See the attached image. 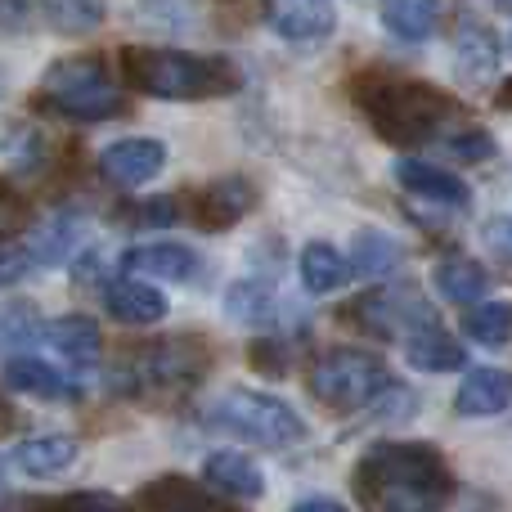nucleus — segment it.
<instances>
[{"instance_id": "nucleus-7", "label": "nucleus", "mask_w": 512, "mask_h": 512, "mask_svg": "<svg viewBox=\"0 0 512 512\" xmlns=\"http://www.w3.org/2000/svg\"><path fill=\"white\" fill-rule=\"evenodd\" d=\"M355 315H360L364 328H373V333H382V337H409V333H418V328L436 324L432 306H427L414 288L373 292V297H364L360 306H355Z\"/></svg>"}, {"instance_id": "nucleus-9", "label": "nucleus", "mask_w": 512, "mask_h": 512, "mask_svg": "<svg viewBox=\"0 0 512 512\" xmlns=\"http://www.w3.org/2000/svg\"><path fill=\"white\" fill-rule=\"evenodd\" d=\"M203 346L185 342V337H176V342H158V346H144L140 355V378L149 382V387H185V382H194L198 373H203Z\"/></svg>"}, {"instance_id": "nucleus-22", "label": "nucleus", "mask_w": 512, "mask_h": 512, "mask_svg": "<svg viewBox=\"0 0 512 512\" xmlns=\"http://www.w3.org/2000/svg\"><path fill=\"white\" fill-rule=\"evenodd\" d=\"M45 337H50V346L59 355H68L72 364H95L99 360V328L90 315H63L54 319L50 328H45Z\"/></svg>"}, {"instance_id": "nucleus-29", "label": "nucleus", "mask_w": 512, "mask_h": 512, "mask_svg": "<svg viewBox=\"0 0 512 512\" xmlns=\"http://www.w3.org/2000/svg\"><path fill=\"white\" fill-rule=\"evenodd\" d=\"M463 333L481 346H504L512 337V306L508 301H486V306H472L463 315Z\"/></svg>"}, {"instance_id": "nucleus-1", "label": "nucleus", "mask_w": 512, "mask_h": 512, "mask_svg": "<svg viewBox=\"0 0 512 512\" xmlns=\"http://www.w3.org/2000/svg\"><path fill=\"white\" fill-rule=\"evenodd\" d=\"M355 499L364 512H441L450 504V472L432 445H373L355 468Z\"/></svg>"}, {"instance_id": "nucleus-38", "label": "nucleus", "mask_w": 512, "mask_h": 512, "mask_svg": "<svg viewBox=\"0 0 512 512\" xmlns=\"http://www.w3.org/2000/svg\"><path fill=\"white\" fill-rule=\"evenodd\" d=\"M59 512H126V508L113 504V499H104V495H77V499H68Z\"/></svg>"}, {"instance_id": "nucleus-33", "label": "nucleus", "mask_w": 512, "mask_h": 512, "mask_svg": "<svg viewBox=\"0 0 512 512\" xmlns=\"http://www.w3.org/2000/svg\"><path fill=\"white\" fill-rule=\"evenodd\" d=\"M445 149H450L459 162H486L490 153H495V140H490V135H481V131H468V135H450V140H445Z\"/></svg>"}, {"instance_id": "nucleus-25", "label": "nucleus", "mask_w": 512, "mask_h": 512, "mask_svg": "<svg viewBox=\"0 0 512 512\" xmlns=\"http://www.w3.org/2000/svg\"><path fill=\"white\" fill-rule=\"evenodd\" d=\"M36 14L63 36H86L104 23V0H36Z\"/></svg>"}, {"instance_id": "nucleus-17", "label": "nucleus", "mask_w": 512, "mask_h": 512, "mask_svg": "<svg viewBox=\"0 0 512 512\" xmlns=\"http://www.w3.org/2000/svg\"><path fill=\"white\" fill-rule=\"evenodd\" d=\"M512 405V373L508 369H472L463 378L459 396H454V409L463 418H490L504 414Z\"/></svg>"}, {"instance_id": "nucleus-3", "label": "nucleus", "mask_w": 512, "mask_h": 512, "mask_svg": "<svg viewBox=\"0 0 512 512\" xmlns=\"http://www.w3.org/2000/svg\"><path fill=\"white\" fill-rule=\"evenodd\" d=\"M122 77L153 99H221L239 90V68L216 54H185L162 45H126Z\"/></svg>"}, {"instance_id": "nucleus-16", "label": "nucleus", "mask_w": 512, "mask_h": 512, "mask_svg": "<svg viewBox=\"0 0 512 512\" xmlns=\"http://www.w3.org/2000/svg\"><path fill=\"white\" fill-rule=\"evenodd\" d=\"M122 265L144 279H167V283H189L198 274V256L185 243H144L122 256Z\"/></svg>"}, {"instance_id": "nucleus-21", "label": "nucleus", "mask_w": 512, "mask_h": 512, "mask_svg": "<svg viewBox=\"0 0 512 512\" xmlns=\"http://www.w3.org/2000/svg\"><path fill=\"white\" fill-rule=\"evenodd\" d=\"M436 288H441L445 301H459V306H472V301L486 297L490 288V274L486 265H477L472 256H445L441 265H436Z\"/></svg>"}, {"instance_id": "nucleus-32", "label": "nucleus", "mask_w": 512, "mask_h": 512, "mask_svg": "<svg viewBox=\"0 0 512 512\" xmlns=\"http://www.w3.org/2000/svg\"><path fill=\"white\" fill-rule=\"evenodd\" d=\"M0 144H5L9 162H23V167H36V162H41V153H45L41 135H36L32 126H14V131H9Z\"/></svg>"}, {"instance_id": "nucleus-34", "label": "nucleus", "mask_w": 512, "mask_h": 512, "mask_svg": "<svg viewBox=\"0 0 512 512\" xmlns=\"http://www.w3.org/2000/svg\"><path fill=\"white\" fill-rule=\"evenodd\" d=\"M36 23V0H0V32H27Z\"/></svg>"}, {"instance_id": "nucleus-36", "label": "nucleus", "mask_w": 512, "mask_h": 512, "mask_svg": "<svg viewBox=\"0 0 512 512\" xmlns=\"http://www.w3.org/2000/svg\"><path fill=\"white\" fill-rule=\"evenodd\" d=\"M32 265H36V256L27 252V248H9V252H0V288H5V283H18L27 270H32Z\"/></svg>"}, {"instance_id": "nucleus-10", "label": "nucleus", "mask_w": 512, "mask_h": 512, "mask_svg": "<svg viewBox=\"0 0 512 512\" xmlns=\"http://www.w3.org/2000/svg\"><path fill=\"white\" fill-rule=\"evenodd\" d=\"M270 27L283 36V41H297V45H315L333 32L337 14H333V0H270Z\"/></svg>"}, {"instance_id": "nucleus-12", "label": "nucleus", "mask_w": 512, "mask_h": 512, "mask_svg": "<svg viewBox=\"0 0 512 512\" xmlns=\"http://www.w3.org/2000/svg\"><path fill=\"white\" fill-rule=\"evenodd\" d=\"M256 207V189L252 180L243 176H225V180H212V185L198 194L194 203V216L203 230H230L234 221H243Z\"/></svg>"}, {"instance_id": "nucleus-11", "label": "nucleus", "mask_w": 512, "mask_h": 512, "mask_svg": "<svg viewBox=\"0 0 512 512\" xmlns=\"http://www.w3.org/2000/svg\"><path fill=\"white\" fill-rule=\"evenodd\" d=\"M396 180H400V185H405L414 198H427V203H436V207H454V212H463V207L472 203V189L463 185L454 171L432 167V162L400 158V162H396Z\"/></svg>"}, {"instance_id": "nucleus-41", "label": "nucleus", "mask_w": 512, "mask_h": 512, "mask_svg": "<svg viewBox=\"0 0 512 512\" xmlns=\"http://www.w3.org/2000/svg\"><path fill=\"white\" fill-rule=\"evenodd\" d=\"M0 90H5V77H0Z\"/></svg>"}, {"instance_id": "nucleus-20", "label": "nucleus", "mask_w": 512, "mask_h": 512, "mask_svg": "<svg viewBox=\"0 0 512 512\" xmlns=\"http://www.w3.org/2000/svg\"><path fill=\"white\" fill-rule=\"evenodd\" d=\"M378 14H382V27H387L396 41L418 45L441 23V0H382Z\"/></svg>"}, {"instance_id": "nucleus-23", "label": "nucleus", "mask_w": 512, "mask_h": 512, "mask_svg": "<svg viewBox=\"0 0 512 512\" xmlns=\"http://www.w3.org/2000/svg\"><path fill=\"white\" fill-rule=\"evenodd\" d=\"M346 274H351V265L342 261V252L333 243H306V252H301V283H306V292L328 297V292H337L346 283Z\"/></svg>"}, {"instance_id": "nucleus-31", "label": "nucleus", "mask_w": 512, "mask_h": 512, "mask_svg": "<svg viewBox=\"0 0 512 512\" xmlns=\"http://www.w3.org/2000/svg\"><path fill=\"white\" fill-rule=\"evenodd\" d=\"M77 239H81V221L72 212H63V216H54L41 234H36V243L27 252H32L36 261H63V256L77 248Z\"/></svg>"}, {"instance_id": "nucleus-40", "label": "nucleus", "mask_w": 512, "mask_h": 512, "mask_svg": "<svg viewBox=\"0 0 512 512\" xmlns=\"http://www.w3.org/2000/svg\"><path fill=\"white\" fill-rule=\"evenodd\" d=\"M499 9H504V14H512V0H499Z\"/></svg>"}, {"instance_id": "nucleus-37", "label": "nucleus", "mask_w": 512, "mask_h": 512, "mask_svg": "<svg viewBox=\"0 0 512 512\" xmlns=\"http://www.w3.org/2000/svg\"><path fill=\"white\" fill-rule=\"evenodd\" d=\"M486 243L499 256H508V261H512V216H499V221L486 225Z\"/></svg>"}, {"instance_id": "nucleus-26", "label": "nucleus", "mask_w": 512, "mask_h": 512, "mask_svg": "<svg viewBox=\"0 0 512 512\" xmlns=\"http://www.w3.org/2000/svg\"><path fill=\"white\" fill-rule=\"evenodd\" d=\"M454 63H459V77L477 86V81L495 77V63H499V41L486 32V27H463V36H459V50H454Z\"/></svg>"}, {"instance_id": "nucleus-28", "label": "nucleus", "mask_w": 512, "mask_h": 512, "mask_svg": "<svg viewBox=\"0 0 512 512\" xmlns=\"http://www.w3.org/2000/svg\"><path fill=\"white\" fill-rule=\"evenodd\" d=\"M225 310L239 324H270L274 319V288L261 279H243L225 292Z\"/></svg>"}, {"instance_id": "nucleus-2", "label": "nucleus", "mask_w": 512, "mask_h": 512, "mask_svg": "<svg viewBox=\"0 0 512 512\" xmlns=\"http://www.w3.org/2000/svg\"><path fill=\"white\" fill-rule=\"evenodd\" d=\"M351 99L364 122L391 144H423L454 117V99L432 81L373 68L351 81Z\"/></svg>"}, {"instance_id": "nucleus-5", "label": "nucleus", "mask_w": 512, "mask_h": 512, "mask_svg": "<svg viewBox=\"0 0 512 512\" xmlns=\"http://www.w3.org/2000/svg\"><path fill=\"white\" fill-rule=\"evenodd\" d=\"M212 418L225 432L243 436L252 445H265V450H283V445H297L306 436V423L297 418V409L279 396H265V391H230V396L216 400Z\"/></svg>"}, {"instance_id": "nucleus-35", "label": "nucleus", "mask_w": 512, "mask_h": 512, "mask_svg": "<svg viewBox=\"0 0 512 512\" xmlns=\"http://www.w3.org/2000/svg\"><path fill=\"white\" fill-rule=\"evenodd\" d=\"M23 198L14 194L9 185H0V239H9V234H18V225H23Z\"/></svg>"}, {"instance_id": "nucleus-24", "label": "nucleus", "mask_w": 512, "mask_h": 512, "mask_svg": "<svg viewBox=\"0 0 512 512\" xmlns=\"http://www.w3.org/2000/svg\"><path fill=\"white\" fill-rule=\"evenodd\" d=\"M207 481H212L216 490H225V495H239V499H261V472H256L252 459H243V454H230V450H216L212 459H207Z\"/></svg>"}, {"instance_id": "nucleus-39", "label": "nucleus", "mask_w": 512, "mask_h": 512, "mask_svg": "<svg viewBox=\"0 0 512 512\" xmlns=\"http://www.w3.org/2000/svg\"><path fill=\"white\" fill-rule=\"evenodd\" d=\"M292 512H346V508L337 504V499H301Z\"/></svg>"}, {"instance_id": "nucleus-13", "label": "nucleus", "mask_w": 512, "mask_h": 512, "mask_svg": "<svg viewBox=\"0 0 512 512\" xmlns=\"http://www.w3.org/2000/svg\"><path fill=\"white\" fill-rule=\"evenodd\" d=\"M5 387L18 391V396H36V400H59V405H68V400H77V382L63 378L59 369H50L45 360H32V355H14V360L5 364Z\"/></svg>"}, {"instance_id": "nucleus-15", "label": "nucleus", "mask_w": 512, "mask_h": 512, "mask_svg": "<svg viewBox=\"0 0 512 512\" xmlns=\"http://www.w3.org/2000/svg\"><path fill=\"white\" fill-rule=\"evenodd\" d=\"M104 310L117 319V324L144 328V324H158V319L167 315V297L140 279H117L104 288Z\"/></svg>"}, {"instance_id": "nucleus-19", "label": "nucleus", "mask_w": 512, "mask_h": 512, "mask_svg": "<svg viewBox=\"0 0 512 512\" xmlns=\"http://www.w3.org/2000/svg\"><path fill=\"white\" fill-rule=\"evenodd\" d=\"M72 459H77V441L72 436H32V441H23L14 450V468L36 481H50L59 472H68Z\"/></svg>"}, {"instance_id": "nucleus-8", "label": "nucleus", "mask_w": 512, "mask_h": 512, "mask_svg": "<svg viewBox=\"0 0 512 512\" xmlns=\"http://www.w3.org/2000/svg\"><path fill=\"white\" fill-rule=\"evenodd\" d=\"M162 167H167V144H162V140H144V135L113 140L104 153H99V176H104L108 185H117V189L149 185Z\"/></svg>"}, {"instance_id": "nucleus-4", "label": "nucleus", "mask_w": 512, "mask_h": 512, "mask_svg": "<svg viewBox=\"0 0 512 512\" xmlns=\"http://www.w3.org/2000/svg\"><path fill=\"white\" fill-rule=\"evenodd\" d=\"M41 104L54 108L59 117H68V122L95 126V122H108V117L122 113L126 95H122V86L108 77L104 63L90 59V54H81V59H59V63L45 68Z\"/></svg>"}, {"instance_id": "nucleus-14", "label": "nucleus", "mask_w": 512, "mask_h": 512, "mask_svg": "<svg viewBox=\"0 0 512 512\" xmlns=\"http://www.w3.org/2000/svg\"><path fill=\"white\" fill-rule=\"evenodd\" d=\"M140 504H144V512H239L234 504H225V499L198 490V481H189V477L149 481V486L140 490Z\"/></svg>"}, {"instance_id": "nucleus-30", "label": "nucleus", "mask_w": 512, "mask_h": 512, "mask_svg": "<svg viewBox=\"0 0 512 512\" xmlns=\"http://www.w3.org/2000/svg\"><path fill=\"white\" fill-rule=\"evenodd\" d=\"M41 333V319H36L32 301H5L0 306V351H23L36 342Z\"/></svg>"}, {"instance_id": "nucleus-6", "label": "nucleus", "mask_w": 512, "mask_h": 512, "mask_svg": "<svg viewBox=\"0 0 512 512\" xmlns=\"http://www.w3.org/2000/svg\"><path fill=\"white\" fill-rule=\"evenodd\" d=\"M387 369L373 351H328L310 369V391L328 409H360L387 391Z\"/></svg>"}, {"instance_id": "nucleus-18", "label": "nucleus", "mask_w": 512, "mask_h": 512, "mask_svg": "<svg viewBox=\"0 0 512 512\" xmlns=\"http://www.w3.org/2000/svg\"><path fill=\"white\" fill-rule=\"evenodd\" d=\"M405 360L423 373H450V369H463L468 351H463L441 324H427L405 337Z\"/></svg>"}, {"instance_id": "nucleus-27", "label": "nucleus", "mask_w": 512, "mask_h": 512, "mask_svg": "<svg viewBox=\"0 0 512 512\" xmlns=\"http://www.w3.org/2000/svg\"><path fill=\"white\" fill-rule=\"evenodd\" d=\"M346 265H351L355 274H364V279H382V274H391L400 265V248L387 234L364 230V234H355V252Z\"/></svg>"}]
</instances>
